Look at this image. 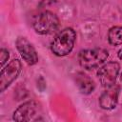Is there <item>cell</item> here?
Returning a JSON list of instances; mask_svg holds the SVG:
<instances>
[{"label":"cell","mask_w":122,"mask_h":122,"mask_svg":"<svg viewBox=\"0 0 122 122\" xmlns=\"http://www.w3.org/2000/svg\"><path fill=\"white\" fill-rule=\"evenodd\" d=\"M108 42L112 46L122 45V26H113L108 31Z\"/></svg>","instance_id":"10"},{"label":"cell","mask_w":122,"mask_h":122,"mask_svg":"<svg viewBox=\"0 0 122 122\" xmlns=\"http://www.w3.org/2000/svg\"><path fill=\"white\" fill-rule=\"evenodd\" d=\"M120 93V86L114 84L113 86L107 88L99 96V106L106 111H112L115 109L118 103Z\"/></svg>","instance_id":"8"},{"label":"cell","mask_w":122,"mask_h":122,"mask_svg":"<svg viewBox=\"0 0 122 122\" xmlns=\"http://www.w3.org/2000/svg\"><path fill=\"white\" fill-rule=\"evenodd\" d=\"M75 85L78 88L79 92L82 94L88 95L92 93L95 90V83L94 81L86 73L82 71H78L74 75Z\"/></svg>","instance_id":"9"},{"label":"cell","mask_w":122,"mask_h":122,"mask_svg":"<svg viewBox=\"0 0 122 122\" xmlns=\"http://www.w3.org/2000/svg\"><path fill=\"white\" fill-rule=\"evenodd\" d=\"M56 0H41L40 3H39V7L40 8H45V7H48V6H51L52 5Z\"/></svg>","instance_id":"12"},{"label":"cell","mask_w":122,"mask_h":122,"mask_svg":"<svg viewBox=\"0 0 122 122\" xmlns=\"http://www.w3.org/2000/svg\"><path fill=\"white\" fill-rule=\"evenodd\" d=\"M9 58H10V51L7 49L2 48L0 50V65H1V68H4V66L8 62Z\"/></svg>","instance_id":"11"},{"label":"cell","mask_w":122,"mask_h":122,"mask_svg":"<svg viewBox=\"0 0 122 122\" xmlns=\"http://www.w3.org/2000/svg\"><path fill=\"white\" fill-rule=\"evenodd\" d=\"M41 105L35 100H29L22 103L12 113V119L17 122H30L40 120Z\"/></svg>","instance_id":"4"},{"label":"cell","mask_w":122,"mask_h":122,"mask_svg":"<svg viewBox=\"0 0 122 122\" xmlns=\"http://www.w3.org/2000/svg\"><path fill=\"white\" fill-rule=\"evenodd\" d=\"M109 57V51L102 48L81 50L78 53L79 65L87 71H92L102 66Z\"/></svg>","instance_id":"3"},{"label":"cell","mask_w":122,"mask_h":122,"mask_svg":"<svg viewBox=\"0 0 122 122\" xmlns=\"http://www.w3.org/2000/svg\"><path fill=\"white\" fill-rule=\"evenodd\" d=\"M76 41V32L72 28H65L59 30L51 43V51L58 57L69 55Z\"/></svg>","instance_id":"1"},{"label":"cell","mask_w":122,"mask_h":122,"mask_svg":"<svg viewBox=\"0 0 122 122\" xmlns=\"http://www.w3.org/2000/svg\"><path fill=\"white\" fill-rule=\"evenodd\" d=\"M117 56H118V58H119L120 60H122V48L118 51V52H117Z\"/></svg>","instance_id":"13"},{"label":"cell","mask_w":122,"mask_h":122,"mask_svg":"<svg viewBox=\"0 0 122 122\" xmlns=\"http://www.w3.org/2000/svg\"><path fill=\"white\" fill-rule=\"evenodd\" d=\"M120 79H121V81H122V72H121V74H120Z\"/></svg>","instance_id":"14"},{"label":"cell","mask_w":122,"mask_h":122,"mask_svg":"<svg viewBox=\"0 0 122 122\" xmlns=\"http://www.w3.org/2000/svg\"><path fill=\"white\" fill-rule=\"evenodd\" d=\"M31 27L37 34L49 35L58 30L60 20L54 12L51 10H43L32 18Z\"/></svg>","instance_id":"2"},{"label":"cell","mask_w":122,"mask_h":122,"mask_svg":"<svg viewBox=\"0 0 122 122\" xmlns=\"http://www.w3.org/2000/svg\"><path fill=\"white\" fill-rule=\"evenodd\" d=\"M15 47L26 64L29 66H33L38 63V53L32 43H30L27 37L18 36L15 41Z\"/></svg>","instance_id":"7"},{"label":"cell","mask_w":122,"mask_h":122,"mask_svg":"<svg viewBox=\"0 0 122 122\" xmlns=\"http://www.w3.org/2000/svg\"><path fill=\"white\" fill-rule=\"evenodd\" d=\"M22 71V63L19 59H12L6 67L1 69L0 92H4L19 76Z\"/></svg>","instance_id":"6"},{"label":"cell","mask_w":122,"mask_h":122,"mask_svg":"<svg viewBox=\"0 0 122 122\" xmlns=\"http://www.w3.org/2000/svg\"><path fill=\"white\" fill-rule=\"evenodd\" d=\"M120 71V65L116 61L104 63L97 71V77L101 86L105 89L116 84V79Z\"/></svg>","instance_id":"5"}]
</instances>
